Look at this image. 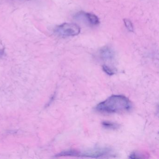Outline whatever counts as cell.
Returning a JSON list of instances; mask_svg holds the SVG:
<instances>
[{"label": "cell", "mask_w": 159, "mask_h": 159, "mask_svg": "<svg viewBox=\"0 0 159 159\" xmlns=\"http://www.w3.org/2000/svg\"><path fill=\"white\" fill-rule=\"evenodd\" d=\"M132 108V103L126 97L114 95L99 103L95 110L101 113H115L129 111Z\"/></svg>", "instance_id": "1"}, {"label": "cell", "mask_w": 159, "mask_h": 159, "mask_svg": "<svg viewBox=\"0 0 159 159\" xmlns=\"http://www.w3.org/2000/svg\"><path fill=\"white\" fill-rule=\"evenodd\" d=\"M55 31L60 36L70 37L79 35L80 28L78 25L73 23H64L57 27Z\"/></svg>", "instance_id": "2"}, {"label": "cell", "mask_w": 159, "mask_h": 159, "mask_svg": "<svg viewBox=\"0 0 159 159\" xmlns=\"http://www.w3.org/2000/svg\"><path fill=\"white\" fill-rule=\"evenodd\" d=\"M110 152L111 150L108 148H96L82 152L79 151L78 157L82 156L89 158H100L108 155Z\"/></svg>", "instance_id": "3"}, {"label": "cell", "mask_w": 159, "mask_h": 159, "mask_svg": "<svg viewBox=\"0 0 159 159\" xmlns=\"http://www.w3.org/2000/svg\"><path fill=\"white\" fill-rule=\"evenodd\" d=\"M77 16L79 17H81L82 18H84L89 24L92 25H97L100 23L99 18L93 14L81 12L79 13Z\"/></svg>", "instance_id": "4"}, {"label": "cell", "mask_w": 159, "mask_h": 159, "mask_svg": "<svg viewBox=\"0 0 159 159\" xmlns=\"http://www.w3.org/2000/svg\"><path fill=\"white\" fill-rule=\"evenodd\" d=\"M100 57L106 61L111 60L114 57V52L110 48L105 47L102 48L99 52Z\"/></svg>", "instance_id": "5"}, {"label": "cell", "mask_w": 159, "mask_h": 159, "mask_svg": "<svg viewBox=\"0 0 159 159\" xmlns=\"http://www.w3.org/2000/svg\"><path fill=\"white\" fill-rule=\"evenodd\" d=\"M102 125L104 128L107 129H118L119 127V125L116 123L112 122L105 121L102 123Z\"/></svg>", "instance_id": "6"}, {"label": "cell", "mask_w": 159, "mask_h": 159, "mask_svg": "<svg viewBox=\"0 0 159 159\" xmlns=\"http://www.w3.org/2000/svg\"><path fill=\"white\" fill-rule=\"evenodd\" d=\"M124 22L125 25L127 29L129 31L133 32L134 31V27H133V25L131 21L129 19H125L124 20Z\"/></svg>", "instance_id": "7"}, {"label": "cell", "mask_w": 159, "mask_h": 159, "mask_svg": "<svg viewBox=\"0 0 159 159\" xmlns=\"http://www.w3.org/2000/svg\"><path fill=\"white\" fill-rule=\"evenodd\" d=\"M103 70L107 74H108L109 75H113L114 73H115L113 70L111 69L108 66H105V65H104L103 66Z\"/></svg>", "instance_id": "8"}]
</instances>
